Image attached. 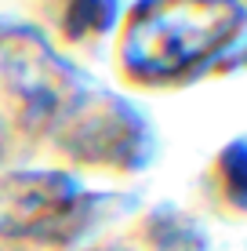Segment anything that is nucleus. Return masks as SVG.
<instances>
[{
    "instance_id": "nucleus-1",
    "label": "nucleus",
    "mask_w": 247,
    "mask_h": 251,
    "mask_svg": "<svg viewBox=\"0 0 247 251\" xmlns=\"http://www.w3.org/2000/svg\"><path fill=\"white\" fill-rule=\"evenodd\" d=\"M236 0H146L124 29V66L138 80H171L222 51L240 29Z\"/></svg>"
},
{
    "instance_id": "nucleus-2",
    "label": "nucleus",
    "mask_w": 247,
    "mask_h": 251,
    "mask_svg": "<svg viewBox=\"0 0 247 251\" xmlns=\"http://www.w3.org/2000/svg\"><path fill=\"white\" fill-rule=\"evenodd\" d=\"M76 219V193L66 178H11L0 197V226L25 237H66Z\"/></svg>"
},
{
    "instance_id": "nucleus-3",
    "label": "nucleus",
    "mask_w": 247,
    "mask_h": 251,
    "mask_svg": "<svg viewBox=\"0 0 247 251\" xmlns=\"http://www.w3.org/2000/svg\"><path fill=\"white\" fill-rule=\"evenodd\" d=\"M109 7H113V4H109V0H98V11H95V25H102V19L109 22ZM76 11H91V0H73V15H76ZM69 25H76L73 33H88V29H91V19H73Z\"/></svg>"
}]
</instances>
